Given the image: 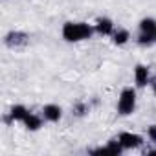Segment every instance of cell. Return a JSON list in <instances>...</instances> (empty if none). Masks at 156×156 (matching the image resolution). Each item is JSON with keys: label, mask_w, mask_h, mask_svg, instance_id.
Instances as JSON below:
<instances>
[{"label": "cell", "mask_w": 156, "mask_h": 156, "mask_svg": "<svg viewBox=\"0 0 156 156\" xmlns=\"http://www.w3.org/2000/svg\"><path fill=\"white\" fill-rule=\"evenodd\" d=\"M96 33L94 24L88 22H64L61 28V35L66 42H81V41H88L92 39V35Z\"/></svg>", "instance_id": "1"}, {"label": "cell", "mask_w": 156, "mask_h": 156, "mask_svg": "<svg viewBox=\"0 0 156 156\" xmlns=\"http://www.w3.org/2000/svg\"><path fill=\"white\" fill-rule=\"evenodd\" d=\"M136 110V90L132 87H127L121 90L118 98V112L119 116H130Z\"/></svg>", "instance_id": "2"}, {"label": "cell", "mask_w": 156, "mask_h": 156, "mask_svg": "<svg viewBox=\"0 0 156 156\" xmlns=\"http://www.w3.org/2000/svg\"><path fill=\"white\" fill-rule=\"evenodd\" d=\"M118 141L123 145L125 151H129V149H138L143 143V138L140 134H136V132H119Z\"/></svg>", "instance_id": "3"}, {"label": "cell", "mask_w": 156, "mask_h": 156, "mask_svg": "<svg viewBox=\"0 0 156 156\" xmlns=\"http://www.w3.org/2000/svg\"><path fill=\"white\" fill-rule=\"evenodd\" d=\"M94 30H96L98 35H101V37H108V35L114 33L116 26H114L112 19H108V17H99V19L94 22Z\"/></svg>", "instance_id": "4"}, {"label": "cell", "mask_w": 156, "mask_h": 156, "mask_svg": "<svg viewBox=\"0 0 156 156\" xmlns=\"http://www.w3.org/2000/svg\"><path fill=\"white\" fill-rule=\"evenodd\" d=\"M151 81V72H149V66L145 64H136L134 68V83L138 88H143L147 87V83Z\"/></svg>", "instance_id": "5"}, {"label": "cell", "mask_w": 156, "mask_h": 156, "mask_svg": "<svg viewBox=\"0 0 156 156\" xmlns=\"http://www.w3.org/2000/svg\"><path fill=\"white\" fill-rule=\"evenodd\" d=\"M42 118H44L46 121H50V123H57V121L62 118V108H61L59 105H53V103L44 105V107H42Z\"/></svg>", "instance_id": "6"}, {"label": "cell", "mask_w": 156, "mask_h": 156, "mask_svg": "<svg viewBox=\"0 0 156 156\" xmlns=\"http://www.w3.org/2000/svg\"><path fill=\"white\" fill-rule=\"evenodd\" d=\"M123 151L125 149H123V145L118 140H110L105 147H99V149L92 151V154H114V156H119Z\"/></svg>", "instance_id": "7"}, {"label": "cell", "mask_w": 156, "mask_h": 156, "mask_svg": "<svg viewBox=\"0 0 156 156\" xmlns=\"http://www.w3.org/2000/svg\"><path fill=\"white\" fill-rule=\"evenodd\" d=\"M28 39H30V37H28L26 33H22V31H11V33L6 35V44L11 46V48H17V46L28 44Z\"/></svg>", "instance_id": "8"}, {"label": "cell", "mask_w": 156, "mask_h": 156, "mask_svg": "<svg viewBox=\"0 0 156 156\" xmlns=\"http://www.w3.org/2000/svg\"><path fill=\"white\" fill-rule=\"evenodd\" d=\"M110 37H112V42H114L116 46H125V44L129 42V39H130V33H129V30H125V28H118V30H114V33H112Z\"/></svg>", "instance_id": "9"}, {"label": "cell", "mask_w": 156, "mask_h": 156, "mask_svg": "<svg viewBox=\"0 0 156 156\" xmlns=\"http://www.w3.org/2000/svg\"><path fill=\"white\" fill-rule=\"evenodd\" d=\"M28 114H30V110L24 105H13L11 110H9V118L13 121H20V123H24V119L28 118Z\"/></svg>", "instance_id": "10"}, {"label": "cell", "mask_w": 156, "mask_h": 156, "mask_svg": "<svg viewBox=\"0 0 156 156\" xmlns=\"http://www.w3.org/2000/svg\"><path fill=\"white\" fill-rule=\"evenodd\" d=\"M24 127L28 129V130H31V132H35V130H39L41 127H42V118L41 116H37V114H28V118L24 119Z\"/></svg>", "instance_id": "11"}, {"label": "cell", "mask_w": 156, "mask_h": 156, "mask_svg": "<svg viewBox=\"0 0 156 156\" xmlns=\"http://www.w3.org/2000/svg\"><path fill=\"white\" fill-rule=\"evenodd\" d=\"M138 28H140L141 33H152V35H154V31H156V19H152V17H145V19L140 20Z\"/></svg>", "instance_id": "12"}, {"label": "cell", "mask_w": 156, "mask_h": 156, "mask_svg": "<svg viewBox=\"0 0 156 156\" xmlns=\"http://www.w3.org/2000/svg\"><path fill=\"white\" fill-rule=\"evenodd\" d=\"M138 44L140 46H151V44H154V35L152 33H141L140 31V35H138Z\"/></svg>", "instance_id": "13"}, {"label": "cell", "mask_w": 156, "mask_h": 156, "mask_svg": "<svg viewBox=\"0 0 156 156\" xmlns=\"http://www.w3.org/2000/svg\"><path fill=\"white\" fill-rule=\"evenodd\" d=\"M147 136H149V140H151L152 143H156V123H152V125L147 129Z\"/></svg>", "instance_id": "14"}, {"label": "cell", "mask_w": 156, "mask_h": 156, "mask_svg": "<svg viewBox=\"0 0 156 156\" xmlns=\"http://www.w3.org/2000/svg\"><path fill=\"white\" fill-rule=\"evenodd\" d=\"M147 154H149V156H154V154H156V149H151V151H147Z\"/></svg>", "instance_id": "15"}, {"label": "cell", "mask_w": 156, "mask_h": 156, "mask_svg": "<svg viewBox=\"0 0 156 156\" xmlns=\"http://www.w3.org/2000/svg\"><path fill=\"white\" fill-rule=\"evenodd\" d=\"M152 92H154V96H156V81L152 83Z\"/></svg>", "instance_id": "16"}, {"label": "cell", "mask_w": 156, "mask_h": 156, "mask_svg": "<svg viewBox=\"0 0 156 156\" xmlns=\"http://www.w3.org/2000/svg\"><path fill=\"white\" fill-rule=\"evenodd\" d=\"M154 42H156V31H154Z\"/></svg>", "instance_id": "17"}]
</instances>
